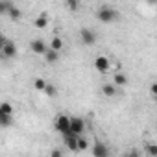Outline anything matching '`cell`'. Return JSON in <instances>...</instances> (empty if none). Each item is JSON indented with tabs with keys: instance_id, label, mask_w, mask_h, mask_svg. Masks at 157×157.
Returning a JSON list of instances; mask_svg holds the SVG:
<instances>
[{
	"instance_id": "obj_1",
	"label": "cell",
	"mask_w": 157,
	"mask_h": 157,
	"mask_svg": "<svg viewBox=\"0 0 157 157\" xmlns=\"http://www.w3.org/2000/svg\"><path fill=\"white\" fill-rule=\"evenodd\" d=\"M96 19L100 21V22H113V21H117L118 19V11L113 8V6H102L98 11H96Z\"/></svg>"
},
{
	"instance_id": "obj_2",
	"label": "cell",
	"mask_w": 157,
	"mask_h": 157,
	"mask_svg": "<svg viewBox=\"0 0 157 157\" xmlns=\"http://www.w3.org/2000/svg\"><path fill=\"white\" fill-rule=\"evenodd\" d=\"M85 131V122L80 117H70V126H68V133L76 135V137H82V133Z\"/></svg>"
},
{
	"instance_id": "obj_3",
	"label": "cell",
	"mask_w": 157,
	"mask_h": 157,
	"mask_svg": "<svg viewBox=\"0 0 157 157\" xmlns=\"http://www.w3.org/2000/svg\"><path fill=\"white\" fill-rule=\"evenodd\" d=\"M68 126H70V117H67V115H57V117H56L54 128H56L61 135L68 133Z\"/></svg>"
},
{
	"instance_id": "obj_4",
	"label": "cell",
	"mask_w": 157,
	"mask_h": 157,
	"mask_svg": "<svg viewBox=\"0 0 157 157\" xmlns=\"http://www.w3.org/2000/svg\"><path fill=\"white\" fill-rule=\"evenodd\" d=\"M80 39H82V43H83L85 46H93V44L96 43V33H94L91 28H82Z\"/></svg>"
},
{
	"instance_id": "obj_5",
	"label": "cell",
	"mask_w": 157,
	"mask_h": 157,
	"mask_svg": "<svg viewBox=\"0 0 157 157\" xmlns=\"http://www.w3.org/2000/svg\"><path fill=\"white\" fill-rule=\"evenodd\" d=\"M30 48H32V52L37 54V56H44V52L48 50V46H46V43H44L43 39H33V41L30 43Z\"/></svg>"
},
{
	"instance_id": "obj_6",
	"label": "cell",
	"mask_w": 157,
	"mask_h": 157,
	"mask_svg": "<svg viewBox=\"0 0 157 157\" xmlns=\"http://www.w3.org/2000/svg\"><path fill=\"white\" fill-rule=\"evenodd\" d=\"M93 157H109V148L104 142L96 140L93 144Z\"/></svg>"
},
{
	"instance_id": "obj_7",
	"label": "cell",
	"mask_w": 157,
	"mask_h": 157,
	"mask_svg": "<svg viewBox=\"0 0 157 157\" xmlns=\"http://www.w3.org/2000/svg\"><path fill=\"white\" fill-rule=\"evenodd\" d=\"M2 54L6 59H13L15 56H17V44L13 43V41H6V44H4V48H2Z\"/></svg>"
},
{
	"instance_id": "obj_8",
	"label": "cell",
	"mask_w": 157,
	"mask_h": 157,
	"mask_svg": "<svg viewBox=\"0 0 157 157\" xmlns=\"http://www.w3.org/2000/svg\"><path fill=\"white\" fill-rule=\"evenodd\" d=\"M109 67H111V63H109V59H107L105 56H96V59H94V68H96L98 72H107Z\"/></svg>"
},
{
	"instance_id": "obj_9",
	"label": "cell",
	"mask_w": 157,
	"mask_h": 157,
	"mask_svg": "<svg viewBox=\"0 0 157 157\" xmlns=\"http://www.w3.org/2000/svg\"><path fill=\"white\" fill-rule=\"evenodd\" d=\"M63 142H65V146H67L68 150L78 151V137H76V135H72V133H65V135H63Z\"/></svg>"
},
{
	"instance_id": "obj_10",
	"label": "cell",
	"mask_w": 157,
	"mask_h": 157,
	"mask_svg": "<svg viewBox=\"0 0 157 157\" xmlns=\"http://www.w3.org/2000/svg\"><path fill=\"white\" fill-rule=\"evenodd\" d=\"M128 76L126 74H115V87H124V85H128Z\"/></svg>"
},
{
	"instance_id": "obj_11",
	"label": "cell",
	"mask_w": 157,
	"mask_h": 157,
	"mask_svg": "<svg viewBox=\"0 0 157 157\" xmlns=\"http://www.w3.org/2000/svg\"><path fill=\"white\" fill-rule=\"evenodd\" d=\"M44 59H46V63H50V65H52V63H56V61L59 59V52H54V50H50V48H48V50L44 52Z\"/></svg>"
},
{
	"instance_id": "obj_12",
	"label": "cell",
	"mask_w": 157,
	"mask_h": 157,
	"mask_svg": "<svg viewBox=\"0 0 157 157\" xmlns=\"http://www.w3.org/2000/svg\"><path fill=\"white\" fill-rule=\"evenodd\" d=\"M61 48H63V39H61V37H52V41H50V50L59 52Z\"/></svg>"
},
{
	"instance_id": "obj_13",
	"label": "cell",
	"mask_w": 157,
	"mask_h": 157,
	"mask_svg": "<svg viewBox=\"0 0 157 157\" xmlns=\"http://www.w3.org/2000/svg\"><path fill=\"white\" fill-rule=\"evenodd\" d=\"M102 93H104L105 96H109V98H113V96L117 94V87H115L113 83H105V85L102 87Z\"/></svg>"
},
{
	"instance_id": "obj_14",
	"label": "cell",
	"mask_w": 157,
	"mask_h": 157,
	"mask_svg": "<svg viewBox=\"0 0 157 157\" xmlns=\"http://www.w3.org/2000/svg\"><path fill=\"white\" fill-rule=\"evenodd\" d=\"M15 4L11 2V0H2V2H0V15H8V11L13 8Z\"/></svg>"
},
{
	"instance_id": "obj_15",
	"label": "cell",
	"mask_w": 157,
	"mask_h": 157,
	"mask_svg": "<svg viewBox=\"0 0 157 157\" xmlns=\"http://www.w3.org/2000/svg\"><path fill=\"white\" fill-rule=\"evenodd\" d=\"M0 113L13 117V105H11L10 102H2V104H0Z\"/></svg>"
},
{
	"instance_id": "obj_16",
	"label": "cell",
	"mask_w": 157,
	"mask_h": 157,
	"mask_svg": "<svg viewBox=\"0 0 157 157\" xmlns=\"http://www.w3.org/2000/svg\"><path fill=\"white\" fill-rule=\"evenodd\" d=\"M8 17H10V19H13V21H19V19L22 17V11H21L17 6H13V8L8 11Z\"/></svg>"
},
{
	"instance_id": "obj_17",
	"label": "cell",
	"mask_w": 157,
	"mask_h": 157,
	"mask_svg": "<svg viewBox=\"0 0 157 157\" xmlns=\"http://www.w3.org/2000/svg\"><path fill=\"white\" fill-rule=\"evenodd\" d=\"M33 24L39 28V30H43V28H46V24H48V19H46V15H39L35 21H33Z\"/></svg>"
},
{
	"instance_id": "obj_18",
	"label": "cell",
	"mask_w": 157,
	"mask_h": 157,
	"mask_svg": "<svg viewBox=\"0 0 157 157\" xmlns=\"http://www.w3.org/2000/svg\"><path fill=\"white\" fill-rule=\"evenodd\" d=\"M11 122H13V117L0 113V126H2V128H8V126H11Z\"/></svg>"
},
{
	"instance_id": "obj_19",
	"label": "cell",
	"mask_w": 157,
	"mask_h": 157,
	"mask_svg": "<svg viewBox=\"0 0 157 157\" xmlns=\"http://www.w3.org/2000/svg\"><path fill=\"white\" fill-rule=\"evenodd\" d=\"M87 148H89L87 139H85V137H78V151H83V150H87Z\"/></svg>"
},
{
	"instance_id": "obj_20",
	"label": "cell",
	"mask_w": 157,
	"mask_h": 157,
	"mask_svg": "<svg viewBox=\"0 0 157 157\" xmlns=\"http://www.w3.org/2000/svg\"><path fill=\"white\" fill-rule=\"evenodd\" d=\"M146 153L150 155V157H157V146L153 144V142H150V144H146Z\"/></svg>"
},
{
	"instance_id": "obj_21",
	"label": "cell",
	"mask_w": 157,
	"mask_h": 157,
	"mask_svg": "<svg viewBox=\"0 0 157 157\" xmlns=\"http://www.w3.org/2000/svg\"><path fill=\"white\" fill-rule=\"evenodd\" d=\"M33 87H35L37 91H44V89H46V82L43 80V78H37V80L33 82Z\"/></svg>"
},
{
	"instance_id": "obj_22",
	"label": "cell",
	"mask_w": 157,
	"mask_h": 157,
	"mask_svg": "<svg viewBox=\"0 0 157 157\" xmlns=\"http://www.w3.org/2000/svg\"><path fill=\"white\" fill-rule=\"evenodd\" d=\"M44 93H46L48 96H56V93H57V91H56V87H54V85H48V83H46V89H44Z\"/></svg>"
},
{
	"instance_id": "obj_23",
	"label": "cell",
	"mask_w": 157,
	"mask_h": 157,
	"mask_svg": "<svg viewBox=\"0 0 157 157\" xmlns=\"http://www.w3.org/2000/svg\"><path fill=\"white\" fill-rule=\"evenodd\" d=\"M78 6H80V4H78V2H74V0H68V2L65 4V8H67V10H76Z\"/></svg>"
},
{
	"instance_id": "obj_24",
	"label": "cell",
	"mask_w": 157,
	"mask_h": 157,
	"mask_svg": "<svg viewBox=\"0 0 157 157\" xmlns=\"http://www.w3.org/2000/svg\"><path fill=\"white\" fill-rule=\"evenodd\" d=\"M124 157H140V153H139L137 150H129V151L124 153Z\"/></svg>"
},
{
	"instance_id": "obj_25",
	"label": "cell",
	"mask_w": 157,
	"mask_h": 157,
	"mask_svg": "<svg viewBox=\"0 0 157 157\" xmlns=\"http://www.w3.org/2000/svg\"><path fill=\"white\" fill-rule=\"evenodd\" d=\"M50 157H63V151L56 148V150H52V151H50Z\"/></svg>"
},
{
	"instance_id": "obj_26",
	"label": "cell",
	"mask_w": 157,
	"mask_h": 157,
	"mask_svg": "<svg viewBox=\"0 0 157 157\" xmlns=\"http://www.w3.org/2000/svg\"><path fill=\"white\" fill-rule=\"evenodd\" d=\"M150 93L155 96V93H157V83H151V85H150Z\"/></svg>"
},
{
	"instance_id": "obj_27",
	"label": "cell",
	"mask_w": 157,
	"mask_h": 157,
	"mask_svg": "<svg viewBox=\"0 0 157 157\" xmlns=\"http://www.w3.org/2000/svg\"><path fill=\"white\" fill-rule=\"evenodd\" d=\"M4 44H6V39L0 35V52H2V48H4Z\"/></svg>"
}]
</instances>
